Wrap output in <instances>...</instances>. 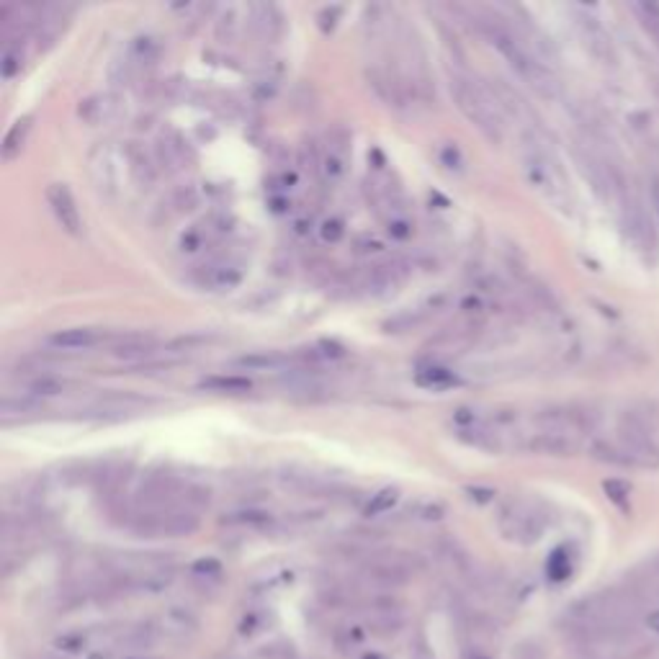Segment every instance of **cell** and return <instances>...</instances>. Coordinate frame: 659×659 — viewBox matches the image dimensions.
I'll use <instances>...</instances> for the list:
<instances>
[{
	"label": "cell",
	"mask_w": 659,
	"mask_h": 659,
	"mask_svg": "<svg viewBox=\"0 0 659 659\" xmlns=\"http://www.w3.org/2000/svg\"><path fill=\"white\" fill-rule=\"evenodd\" d=\"M497 525H500V531H503L507 541L531 546V543H536L546 533L549 521H546V515L536 505H531L525 500H510L500 510Z\"/></svg>",
	"instance_id": "5b68a950"
},
{
	"label": "cell",
	"mask_w": 659,
	"mask_h": 659,
	"mask_svg": "<svg viewBox=\"0 0 659 659\" xmlns=\"http://www.w3.org/2000/svg\"><path fill=\"white\" fill-rule=\"evenodd\" d=\"M160 351V345L153 338H145V335H129V338H121L114 345L111 355L118 361H129V363H147L153 361L155 355Z\"/></svg>",
	"instance_id": "9a60e30c"
},
{
	"label": "cell",
	"mask_w": 659,
	"mask_h": 659,
	"mask_svg": "<svg viewBox=\"0 0 659 659\" xmlns=\"http://www.w3.org/2000/svg\"><path fill=\"white\" fill-rule=\"evenodd\" d=\"M405 278V268L400 263H387V266H373L372 271L366 273V288L373 294H381L394 288Z\"/></svg>",
	"instance_id": "44dd1931"
},
{
	"label": "cell",
	"mask_w": 659,
	"mask_h": 659,
	"mask_svg": "<svg viewBox=\"0 0 659 659\" xmlns=\"http://www.w3.org/2000/svg\"><path fill=\"white\" fill-rule=\"evenodd\" d=\"M106 340H114V335L101 327H65V330H54L47 338V345L52 351L78 353V351H90Z\"/></svg>",
	"instance_id": "9c48e42d"
},
{
	"label": "cell",
	"mask_w": 659,
	"mask_h": 659,
	"mask_svg": "<svg viewBox=\"0 0 659 659\" xmlns=\"http://www.w3.org/2000/svg\"><path fill=\"white\" fill-rule=\"evenodd\" d=\"M603 490L608 494V500H613L616 505L626 507V503H628V485L626 482H621V479H608L603 485Z\"/></svg>",
	"instance_id": "f1b7e54d"
},
{
	"label": "cell",
	"mask_w": 659,
	"mask_h": 659,
	"mask_svg": "<svg viewBox=\"0 0 659 659\" xmlns=\"http://www.w3.org/2000/svg\"><path fill=\"white\" fill-rule=\"evenodd\" d=\"M21 65H24L21 50H18L16 44L8 39V42H5V50H3V78H5V80H11L18 70H21Z\"/></svg>",
	"instance_id": "4316f807"
},
{
	"label": "cell",
	"mask_w": 659,
	"mask_h": 659,
	"mask_svg": "<svg viewBox=\"0 0 659 659\" xmlns=\"http://www.w3.org/2000/svg\"><path fill=\"white\" fill-rule=\"evenodd\" d=\"M203 389L209 391H221V394H242V391H250V379L245 376H212V379H203Z\"/></svg>",
	"instance_id": "cb8c5ba5"
},
{
	"label": "cell",
	"mask_w": 659,
	"mask_h": 659,
	"mask_svg": "<svg viewBox=\"0 0 659 659\" xmlns=\"http://www.w3.org/2000/svg\"><path fill=\"white\" fill-rule=\"evenodd\" d=\"M474 26L494 50L503 54V60L510 65V70L518 72V78L531 85L539 96H543V99L559 96L557 75L525 47L523 39L515 34L507 24H503L497 16H490V14H479V16H474Z\"/></svg>",
	"instance_id": "6da1fadb"
},
{
	"label": "cell",
	"mask_w": 659,
	"mask_h": 659,
	"mask_svg": "<svg viewBox=\"0 0 659 659\" xmlns=\"http://www.w3.org/2000/svg\"><path fill=\"white\" fill-rule=\"evenodd\" d=\"M343 232H345V230H343V221L338 220H327L320 227V235L325 242H338L340 237H343Z\"/></svg>",
	"instance_id": "1f68e13d"
},
{
	"label": "cell",
	"mask_w": 659,
	"mask_h": 659,
	"mask_svg": "<svg viewBox=\"0 0 659 659\" xmlns=\"http://www.w3.org/2000/svg\"><path fill=\"white\" fill-rule=\"evenodd\" d=\"M366 83L373 90V96L384 106L394 108V111H407V106H410V83L397 70L373 65V68L366 70Z\"/></svg>",
	"instance_id": "52a82bcc"
},
{
	"label": "cell",
	"mask_w": 659,
	"mask_h": 659,
	"mask_svg": "<svg viewBox=\"0 0 659 659\" xmlns=\"http://www.w3.org/2000/svg\"><path fill=\"white\" fill-rule=\"evenodd\" d=\"M90 175L96 181V186L101 193L117 199L124 193V181L129 186H135V175H132V165H129V153L127 145L124 147H114V145H99L90 153ZM137 188V186H135Z\"/></svg>",
	"instance_id": "277c9868"
},
{
	"label": "cell",
	"mask_w": 659,
	"mask_h": 659,
	"mask_svg": "<svg viewBox=\"0 0 659 659\" xmlns=\"http://www.w3.org/2000/svg\"><path fill=\"white\" fill-rule=\"evenodd\" d=\"M47 203H50L52 214L57 224L68 232V235H80V227H83V220H80V212H78V203L72 199L70 188L65 184H52L47 188Z\"/></svg>",
	"instance_id": "30bf717a"
},
{
	"label": "cell",
	"mask_w": 659,
	"mask_h": 659,
	"mask_svg": "<svg viewBox=\"0 0 659 659\" xmlns=\"http://www.w3.org/2000/svg\"><path fill=\"white\" fill-rule=\"evenodd\" d=\"M644 624H646V628H649V631L659 634V608L649 610V613H646V618H644Z\"/></svg>",
	"instance_id": "836d02e7"
},
{
	"label": "cell",
	"mask_w": 659,
	"mask_h": 659,
	"mask_svg": "<svg viewBox=\"0 0 659 659\" xmlns=\"http://www.w3.org/2000/svg\"><path fill=\"white\" fill-rule=\"evenodd\" d=\"M242 281V273L237 271L235 266H203L199 276H196V284L203 288H212V291H224V288H235Z\"/></svg>",
	"instance_id": "2e32d148"
},
{
	"label": "cell",
	"mask_w": 659,
	"mask_h": 659,
	"mask_svg": "<svg viewBox=\"0 0 659 659\" xmlns=\"http://www.w3.org/2000/svg\"><path fill=\"white\" fill-rule=\"evenodd\" d=\"M291 363V355L278 353V351H263V353H250L237 358L235 366L240 369H248V372H276V369H284Z\"/></svg>",
	"instance_id": "ffe728a7"
},
{
	"label": "cell",
	"mask_w": 659,
	"mask_h": 659,
	"mask_svg": "<svg viewBox=\"0 0 659 659\" xmlns=\"http://www.w3.org/2000/svg\"><path fill=\"white\" fill-rule=\"evenodd\" d=\"M127 525L145 539H178L199 531V513L191 507H129Z\"/></svg>",
	"instance_id": "3957f363"
},
{
	"label": "cell",
	"mask_w": 659,
	"mask_h": 659,
	"mask_svg": "<svg viewBox=\"0 0 659 659\" xmlns=\"http://www.w3.org/2000/svg\"><path fill=\"white\" fill-rule=\"evenodd\" d=\"M448 88H451L454 103L458 106V111L466 117V121L474 124L482 135L490 139L492 145H500L503 135H505V124H503L500 106L492 99L490 88L476 83L466 72H451Z\"/></svg>",
	"instance_id": "7a4b0ae2"
},
{
	"label": "cell",
	"mask_w": 659,
	"mask_h": 659,
	"mask_svg": "<svg viewBox=\"0 0 659 659\" xmlns=\"http://www.w3.org/2000/svg\"><path fill=\"white\" fill-rule=\"evenodd\" d=\"M443 163H446L448 168H458V163H461V160H458L457 147H446V150H443Z\"/></svg>",
	"instance_id": "d6a6232c"
},
{
	"label": "cell",
	"mask_w": 659,
	"mask_h": 659,
	"mask_svg": "<svg viewBox=\"0 0 659 659\" xmlns=\"http://www.w3.org/2000/svg\"><path fill=\"white\" fill-rule=\"evenodd\" d=\"M114 111H117V103L111 101L108 96H93V99H88L80 106V117L88 118L90 124H101L106 118L114 117Z\"/></svg>",
	"instance_id": "603a6c76"
},
{
	"label": "cell",
	"mask_w": 659,
	"mask_h": 659,
	"mask_svg": "<svg viewBox=\"0 0 659 659\" xmlns=\"http://www.w3.org/2000/svg\"><path fill=\"white\" fill-rule=\"evenodd\" d=\"M155 160H157L160 168L168 170V173L184 170L188 165V160H191L186 139L178 135L175 129L160 132L157 142H155Z\"/></svg>",
	"instance_id": "8fae6325"
},
{
	"label": "cell",
	"mask_w": 659,
	"mask_h": 659,
	"mask_svg": "<svg viewBox=\"0 0 659 659\" xmlns=\"http://www.w3.org/2000/svg\"><path fill=\"white\" fill-rule=\"evenodd\" d=\"M127 659H150V657H139V654H132V657H127Z\"/></svg>",
	"instance_id": "e575fe53"
},
{
	"label": "cell",
	"mask_w": 659,
	"mask_h": 659,
	"mask_svg": "<svg viewBox=\"0 0 659 659\" xmlns=\"http://www.w3.org/2000/svg\"><path fill=\"white\" fill-rule=\"evenodd\" d=\"M575 567H577L575 551L564 543V546L554 549L551 557H549V561H546V577H549L551 582H567L570 577L575 575Z\"/></svg>",
	"instance_id": "d6986e66"
},
{
	"label": "cell",
	"mask_w": 659,
	"mask_h": 659,
	"mask_svg": "<svg viewBox=\"0 0 659 659\" xmlns=\"http://www.w3.org/2000/svg\"><path fill=\"white\" fill-rule=\"evenodd\" d=\"M457 381V376L448 372V369H425V372L418 373V384L425 389H443V387H451Z\"/></svg>",
	"instance_id": "484cf974"
},
{
	"label": "cell",
	"mask_w": 659,
	"mask_h": 659,
	"mask_svg": "<svg viewBox=\"0 0 659 659\" xmlns=\"http://www.w3.org/2000/svg\"><path fill=\"white\" fill-rule=\"evenodd\" d=\"M369 575L376 582H381V585H400V582H405L410 577V564L400 557L376 559V561L369 564Z\"/></svg>",
	"instance_id": "e0dca14e"
},
{
	"label": "cell",
	"mask_w": 659,
	"mask_h": 659,
	"mask_svg": "<svg viewBox=\"0 0 659 659\" xmlns=\"http://www.w3.org/2000/svg\"><path fill=\"white\" fill-rule=\"evenodd\" d=\"M70 387H72V384H70L68 379H62V376H54V373H50V372H36V373H32L26 381H24L21 394H24V397H29V400L42 402V400H50V397H60V394H65Z\"/></svg>",
	"instance_id": "5bb4252c"
},
{
	"label": "cell",
	"mask_w": 659,
	"mask_h": 659,
	"mask_svg": "<svg viewBox=\"0 0 659 659\" xmlns=\"http://www.w3.org/2000/svg\"><path fill=\"white\" fill-rule=\"evenodd\" d=\"M523 170L525 178L531 181V186L539 188L541 193L551 196V199H557L559 191H561V186H559V170L536 142H525L523 145Z\"/></svg>",
	"instance_id": "ba28073f"
},
{
	"label": "cell",
	"mask_w": 659,
	"mask_h": 659,
	"mask_svg": "<svg viewBox=\"0 0 659 659\" xmlns=\"http://www.w3.org/2000/svg\"><path fill=\"white\" fill-rule=\"evenodd\" d=\"M397 497H400V492L397 490L376 492V494L372 497V503L366 505V515H381V513H387V510L394 507Z\"/></svg>",
	"instance_id": "83f0119b"
},
{
	"label": "cell",
	"mask_w": 659,
	"mask_h": 659,
	"mask_svg": "<svg viewBox=\"0 0 659 659\" xmlns=\"http://www.w3.org/2000/svg\"><path fill=\"white\" fill-rule=\"evenodd\" d=\"M193 631H196V618L188 610L170 608L142 624V639H145V649L173 646L186 642Z\"/></svg>",
	"instance_id": "8992f818"
},
{
	"label": "cell",
	"mask_w": 659,
	"mask_h": 659,
	"mask_svg": "<svg viewBox=\"0 0 659 659\" xmlns=\"http://www.w3.org/2000/svg\"><path fill=\"white\" fill-rule=\"evenodd\" d=\"M351 142V137L345 135V132H335V135L327 137V153L320 157V173L322 178L333 186V184H338L340 178L345 175V157H348V145Z\"/></svg>",
	"instance_id": "4fadbf2b"
},
{
	"label": "cell",
	"mask_w": 659,
	"mask_h": 659,
	"mask_svg": "<svg viewBox=\"0 0 659 659\" xmlns=\"http://www.w3.org/2000/svg\"><path fill=\"white\" fill-rule=\"evenodd\" d=\"M389 235L394 237V240L412 237V221L405 220V217H394V220L389 221Z\"/></svg>",
	"instance_id": "f546056e"
},
{
	"label": "cell",
	"mask_w": 659,
	"mask_h": 659,
	"mask_svg": "<svg viewBox=\"0 0 659 659\" xmlns=\"http://www.w3.org/2000/svg\"><path fill=\"white\" fill-rule=\"evenodd\" d=\"M196 202H199V193H196L193 188L188 186V188H184V191H178V193H175V199H173V206H175L178 212H184V209H191V206H196Z\"/></svg>",
	"instance_id": "4dcf8cb0"
},
{
	"label": "cell",
	"mask_w": 659,
	"mask_h": 659,
	"mask_svg": "<svg viewBox=\"0 0 659 659\" xmlns=\"http://www.w3.org/2000/svg\"><path fill=\"white\" fill-rule=\"evenodd\" d=\"M227 525H240V528H263V525H271V513L266 510H237V513H230L224 518Z\"/></svg>",
	"instance_id": "d4e9b609"
},
{
	"label": "cell",
	"mask_w": 659,
	"mask_h": 659,
	"mask_svg": "<svg viewBox=\"0 0 659 659\" xmlns=\"http://www.w3.org/2000/svg\"><path fill=\"white\" fill-rule=\"evenodd\" d=\"M248 14H250V29H253L255 36H260V39H273L276 36L278 26H281V16H278V11L273 5L253 3L248 8Z\"/></svg>",
	"instance_id": "ac0fdd59"
},
{
	"label": "cell",
	"mask_w": 659,
	"mask_h": 659,
	"mask_svg": "<svg viewBox=\"0 0 659 659\" xmlns=\"http://www.w3.org/2000/svg\"><path fill=\"white\" fill-rule=\"evenodd\" d=\"M525 451L539 454V457H575L579 448V440L572 433H561V430H541L533 438L523 443Z\"/></svg>",
	"instance_id": "7c38bea8"
},
{
	"label": "cell",
	"mask_w": 659,
	"mask_h": 659,
	"mask_svg": "<svg viewBox=\"0 0 659 659\" xmlns=\"http://www.w3.org/2000/svg\"><path fill=\"white\" fill-rule=\"evenodd\" d=\"M29 135H32V117L18 118L16 124L8 129L5 139H3V160H16L21 150L26 147Z\"/></svg>",
	"instance_id": "7402d4cb"
}]
</instances>
